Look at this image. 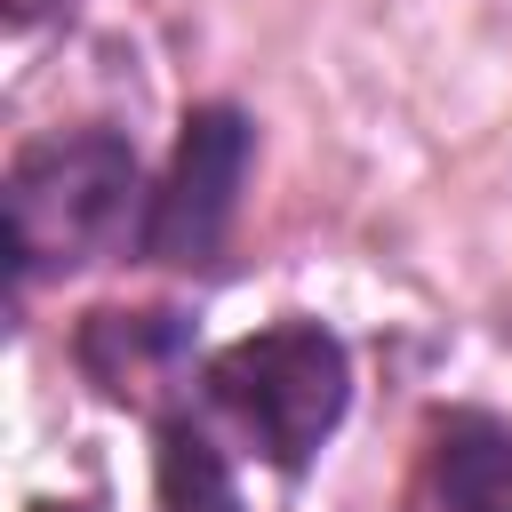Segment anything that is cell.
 Here are the masks:
<instances>
[{
    "instance_id": "obj_2",
    "label": "cell",
    "mask_w": 512,
    "mask_h": 512,
    "mask_svg": "<svg viewBox=\"0 0 512 512\" xmlns=\"http://www.w3.org/2000/svg\"><path fill=\"white\" fill-rule=\"evenodd\" d=\"M200 392L216 416L240 424V440L264 464L304 472L352 408V352L320 320H272V328L224 344L200 368Z\"/></svg>"
},
{
    "instance_id": "obj_5",
    "label": "cell",
    "mask_w": 512,
    "mask_h": 512,
    "mask_svg": "<svg viewBox=\"0 0 512 512\" xmlns=\"http://www.w3.org/2000/svg\"><path fill=\"white\" fill-rule=\"evenodd\" d=\"M432 496L448 512H512V424L504 416H448L432 432Z\"/></svg>"
},
{
    "instance_id": "obj_7",
    "label": "cell",
    "mask_w": 512,
    "mask_h": 512,
    "mask_svg": "<svg viewBox=\"0 0 512 512\" xmlns=\"http://www.w3.org/2000/svg\"><path fill=\"white\" fill-rule=\"evenodd\" d=\"M56 8H72V0H0V16H8L16 32H32V24H48Z\"/></svg>"
},
{
    "instance_id": "obj_4",
    "label": "cell",
    "mask_w": 512,
    "mask_h": 512,
    "mask_svg": "<svg viewBox=\"0 0 512 512\" xmlns=\"http://www.w3.org/2000/svg\"><path fill=\"white\" fill-rule=\"evenodd\" d=\"M72 360L88 368V384L104 400H136L160 408L168 384L192 368V312L176 304H144V312H88L72 336Z\"/></svg>"
},
{
    "instance_id": "obj_1",
    "label": "cell",
    "mask_w": 512,
    "mask_h": 512,
    "mask_svg": "<svg viewBox=\"0 0 512 512\" xmlns=\"http://www.w3.org/2000/svg\"><path fill=\"white\" fill-rule=\"evenodd\" d=\"M152 184L120 128H56L8 160V272L16 288L144 256Z\"/></svg>"
},
{
    "instance_id": "obj_6",
    "label": "cell",
    "mask_w": 512,
    "mask_h": 512,
    "mask_svg": "<svg viewBox=\"0 0 512 512\" xmlns=\"http://www.w3.org/2000/svg\"><path fill=\"white\" fill-rule=\"evenodd\" d=\"M152 472H160V512H240V480H232L224 448L184 408H160V456H152Z\"/></svg>"
},
{
    "instance_id": "obj_3",
    "label": "cell",
    "mask_w": 512,
    "mask_h": 512,
    "mask_svg": "<svg viewBox=\"0 0 512 512\" xmlns=\"http://www.w3.org/2000/svg\"><path fill=\"white\" fill-rule=\"evenodd\" d=\"M256 160V120L240 104H192L168 176L152 184L144 216V256L152 264H208L240 216V184Z\"/></svg>"
}]
</instances>
